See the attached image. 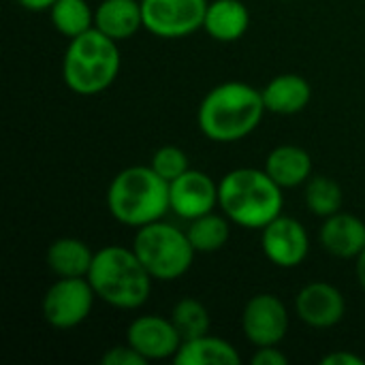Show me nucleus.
Instances as JSON below:
<instances>
[{"instance_id":"4be33fe9","label":"nucleus","mask_w":365,"mask_h":365,"mask_svg":"<svg viewBox=\"0 0 365 365\" xmlns=\"http://www.w3.org/2000/svg\"><path fill=\"white\" fill-rule=\"evenodd\" d=\"M51 26L68 41L94 28V11L88 0H56L49 9Z\"/></svg>"},{"instance_id":"6ab92c4d","label":"nucleus","mask_w":365,"mask_h":365,"mask_svg":"<svg viewBox=\"0 0 365 365\" xmlns=\"http://www.w3.org/2000/svg\"><path fill=\"white\" fill-rule=\"evenodd\" d=\"M94 261L92 248L77 237H60L49 244L45 263L56 278H83Z\"/></svg>"},{"instance_id":"b1692460","label":"nucleus","mask_w":365,"mask_h":365,"mask_svg":"<svg viewBox=\"0 0 365 365\" xmlns=\"http://www.w3.org/2000/svg\"><path fill=\"white\" fill-rule=\"evenodd\" d=\"M171 321L184 340L210 334V323H212L205 304H201L197 297H182L171 310Z\"/></svg>"},{"instance_id":"dca6fc26","label":"nucleus","mask_w":365,"mask_h":365,"mask_svg":"<svg viewBox=\"0 0 365 365\" xmlns=\"http://www.w3.org/2000/svg\"><path fill=\"white\" fill-rule=\"evenodd\" d=\"M263 169L280 188L306 186V182L312 178V156L302 145L284 143L267 154Z\"/></svg>"},{"instance_id":"f8f14e48","label":"nucleus","mask_w":365,"mask_h":365,"mask_svg":"<svg viewBox=\"0 0 365 365\" xmlns=\"http://www.w3.org/2000/svg\"><path fill=\"white\" fill-rule=\"evenodd\" d=\"M169 203L175 216L190 222L218 207V184L212 175L199 169H188L169 182Z\"/></svg>"},{"instance_id":"39448f33","label":"nucleus","mask_w":365,"mask_h":365,"mask_svg":"<svg viewBox=\"0 0 365 365\" xmlns=\"http://www.w3.org/2000/svg\"><path fill=\"white\" fill-rule=\"evenodd\" d=\"M120 68V43L96 28L71 38L62 58V79L79 96L103 94L113 86Z\"/></svg>"},{"instance_id":"c756f323","label":"nucleus","mask_w":365,"mask_h":365,"mask_svg":"<svg viewBox=\"0 0 365 365\" xmlns=\"http://www.w3.org/2000/svg\"><path fill=\"white\" fill-rule=\"evenodd\" d=\"M355 274H357V282L365 291V250L355 259Z\"/></svg>"},{"instance_id":"4468645a","label":"nucleus","mask_w":365,"mask_h":365,"mask_svg":"<svg viewBox=\"0 0 365 365\" xmlns=\"http://www.w3.org/2000/svg\"><path fill=\"white\" fill-rule=\"evenodd\" d=\"M319 242L325 252L336 259H357L365 250V222L349 212H338L323 218Z\"/></svg>"},{"instance_id":"a211bd4d","label":"nucleus","mask_w":365,"mask_h":365,"mask_svg":"<svg viewBox=\"0 0 365 365\" xmlns=\"http://www.w3.org/2000/svg\"><path fill=\"white\" fill-rule=\"evenodd\" d=\"M250 26V11L242 0H210L203 30L220 43L240 41Z\"/></svg>"},{"instance_id":"cd10ccee","label":"nucleus","mask_w":365,"mask_h":365,"mask_svg":"<svg viewBox=\"0 0 365 365\" xmlns=\"http://www.w3.org/2000/svg\"><path fill=\"white\" fill-rule=\"evenodd\" d=\"M323 365H364L365 359L355 355V353H349V351H336V353H329L321 359Z\"/></svg>"},{"instance_id":"f257e3e1","label":"nucleus","mask_w":365,"mask_h":365,"mask_svg":"<svg viewBox=\"0 0 365 365\" xmlns=\"http://www.w3.org/2000/svg\"><path fill=\"white\" fill-rule=\"evenodd\" d=\"M265 111L261 90L246 81H225L203 96L197 126L210 141L235 143L259 128Z\"/></svg>"},{"instance_id":"9d476101","label":"nucleus","mask_w":365,"mask_h":365,"mask_svg":"<svg viewBox=\"0 0 365 365\" xmlns=\"http://www.w3.org/2000/svg\"><path fill=\"white\" fill-rule=\"evenodd\" d=\"M261 248L272 265L280 269H293L308 259L310 237L297 218L280 214L261 229Z\"/></svg>"},{"instance_id":"aec40b11","label":"nucleus","mask_w":365,"mask_h":365,"mask_svg":"<svg viewBox=\"0 0 365 365\" xmlns=\"http://www.w3.org/2000/svg\"><path fill=\"white\" fill-rule=\"evenodd\" d=\"M240 361L242 357L231 342L210 334L184 340L173 357L175 365H237Z\"/></svg>"},{"instance_id":"ddd939ff","label":"nucleus","mask_w":365,"mask_h":365,"mask_svg":"<svg viewBox=\"0 0 365 365\" xmlns=\"http://www.w3.org/2000/svg\"><path fill=\"white\" fill-rule=\"evenodd\" d=\"M295 314L312 329H331L346 314V299L342 291L329 282H308L295 295Z\"/></svg>"},{"instance_id":"a878e982","label":"nucleus","mask_w":365,"mask_h":365,"mask_svg":"<svg viewBox=\"0 0 365 365\" xmlns=\"http://www.w3.org/2000/svg\"><path fill=\"white\" fill-rule=\"evenodd\" d=\"M101 364L105 365H148V361L126 342L122 346H113L109 349L103 357Z\"/></svg>"},{"instance_id":"20e7f679","label":"nucleus","mask_w":365,"mask_h":365,"mask_svg":"<svg viewBox=\"0 0 365 365\" xmlns=\"http://www.w3.org/2000/svg\"><path fill=\"white\" fill-rule=\"evenodd\" d=\"M107 210L120 225L141 229L171 212L169 182L150 165L122 169L107 188Z\"/></svg>"},{"instance_id":"f03ea898","label":"nucleus","mask_w":365,"mask_h":365,"mask_svg":"<svg viewBox=\"0 0 365 365\" xmlns=\"http://www.w3.org/2000/svg\"><path fill=\"white\" fill-rule=\"evenodd\" d=\"M284 188L265 169L240 167L218 182V207L242 229H263L282 214Z\"/></svg>"},{"instance_id":"0eeeda50","label":"nucleus","mask_w":365,"mask_h":365,"mask_svg":"<svg viewBox=\"0 0 365 365\" xmlns=\"http://www.w3.org/2000/svg\"><path fill=\"white\" fill-rule=\"evenodd\" d=\"M96 293L88 280L83 278H58L43 295L41 312L47 325L53 329H75L79 327L92 312Z\"/></svg>"},{"instance_id":"2eb2a0df","label":"nucleus","mask_w":365,"mask_h":365,"mask_svg":"<svg viewBox=\"0 0 365 365\" xmlns=\"http://www.w3.org/2000/svg\"><path fill=\"white\" fill-rule=\"evenodd\" d=\"M265 109L276 115H295L302 113L312 101V86L304 75L282 73L276 75L261 90Z\"/></svg>"},{"instance_id":"f3484780","label":"nucleus","mask_w":365,"mask_h":365,"mask_svg":"<svg viewBox=\"0 0 365 365\" xmlns=\"http://www.w3.org/2000/svg\"><path fill=\"white\" fill-rule=\"evenodd\" d=\"M94 28L113 41H126L143 28L141 0H101L94 9Z\"/></svg>"},{"instance_id":"393cba45","label":"nucleus","mask_w":365,"mask_h":365,"mask_svg":"<svg viewBox=\"0 0 365 365\" xmlns=\"http://www.w3.org/2000/svg\"><path fill=\"white\" fill-rule=\"evenodd\" d=\"M150 167L167 182H173L175 178H180L184 171L190 169V160L188 154L178 148V145H163L154 152Z\"/></svg>"},{"instance_id":"bb28decb","label":"nucleus","mask_w":365,"mask_h":365,"mask_svg":"<svg viewBox=\"0 0 365 365\" xmlns=\"http://www.w3.org/2000/svg\"><path fill=\"white\" fill-rule=\"evenodd\" d=\"M252 365H287L289 359L287 355L278 349V346H261L252 357H250Z\"/></svg>"},{"instance_id":"1a4fd4ad","label":"nucleus","mask_w":365,"mask_h":365,"mask_svg":"<svg viewBox=\"0 0 365 365\" xmlns=\"http://www.w3.org/2000/svg\"><path fill=\"white\" fill-rule=\"evenodd\" d=\"M242 331L257 349L278 346L289 331V310L284 302L272 293L250 297L242 312Z\"/></svg>"},{"instance_id":"5701e85b","label":"nucleus","mask_w":365,"mask_h":365,"mask_svg":"<svg viewBox=\"0 0 365 365\" xmlns=\"http://www.w3.org/2000/svg\"><path fill=\"white\" fill-rule=\"evenodd\" d=\"M308 210L319 216V218H329L342 210L344 203V192L342 186L327 175H312L306 182V192H304Z\"/></svg>"},{"instance_id":"6e6552de","label":"nucleus","mask_w":365,"mask_h":365,"mask_svg":"<svg viewBox=\"0 0 365 365\" xmlns=\"http://www.w3.org/2000/svg\"><path fill=\"white\" fill-rule=\"evenodd\" d=\"M210 0H141L143 30L158 38H184L203 30Z\"/></svg>"},{"instance_id":"c85d7f7f","label":"nucleus","mask_w":365,"mask_h":365,"mask_svg":"<svg viewBox=\"0 0 365 365\" xmlns=\"http://www.w3.org/2000/svg\"><path fill=\"white\" fill-rule=\"evenodd\" d=\"M26 11H34V13H43V11H49L53 6L56 0H17Z\"/></svg>"},{"instance_id":"9b49d317","label":"nucleus","mask_w":365,"mask_h":365,"mask_svg":"<svg viewBox=\"0 0 365 365\" xmlns=\"http://www.w3.org/2000/svg\"><path fill=\"white\" fill-rule=\"evenodd\" d=\"M126 342L150 364L165 359L173 361L184 338L173 325L171 317L143 314L130 321L126 329Z\"/></svg>"},{"instance_id":"7ed1b4c3","label":"nucleus","mask_w":365,"mask_h":365,"mask_svg":"<svg viewBox=\"0 0 365 365\" xmlns=\"http://www.w3.org/2000/svg\"><path fill=\"white\" fill-rule=\"evenodd\" d=\"M88 280L98 299L118 310H137L148 304L154 278L126 246H105L94 252Z\"/></svg>"},{"instance_id":"423d86ee","label":"nucleus","mask_w":365,"mask_h":365,"mask_svg":"<svg viewBox=\"0 0 365 365\" xmlns=\"http://www.w3.org/2000/svg\"><path fill=\"white\" fill-rule=\"evenodd\" d=\"M133 250L150 276L160 282H173L188 274L197 255L188 233L165 220H156L137 229Z\"/></svg>"},{"instance_id":"412c9836","label":"nucleus","mask_w":365,"mask_h":365,"mask_svg":"<svg viewBox=\"0 0 365 365\" xmlns=\"http://www.w3.org/2000/svg\"><path fill=\"white\" fill-rule=\"evenodd\" d=\"M229 222L231 220L225 214H216V212H210L205 216L190 220L186 233H188V240H190L195 252L197 255H212V252L222 250L231 237Z\"/></svg>"}]
</instances>
